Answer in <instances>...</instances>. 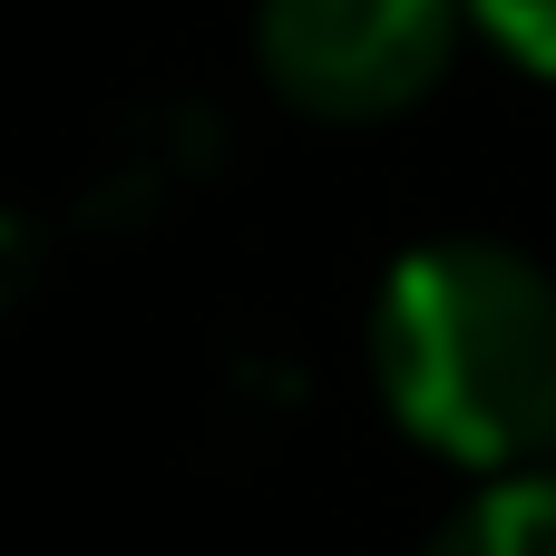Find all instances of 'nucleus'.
<instances>
[{"mask_svg":"<svg viewBox=\"0 0 556 556\" xmlns=\"http://www.w3.org/2000/svg\"><path fill=\"white\" fill-rule=\"evenodd\" d=\"M459 20V0H254V59L283 108L323 127H371L450 78Z\"/></svg>","mask_w":556,"mask_h":556,"instance_id":"nucleus-2","label":"nucleus"},{"mask_svg":"<svg viewBox=\"0 0 556 556\" xmlns=\"http://www.w3.org/2000/svg\"><path fill=\"white\" fill-rule=\"evenodd\" d=\"M381 410L450 469L508 479L556 459V283L498 235L410 244L371 303Z\"/></svg>","mask_w":556,"mask_h":556,"instance_id":"nucleus-1","label":"nucleus"},{"mask_svg":"<svg viewBox=\"0 0 556 556\" xmlns=\"http://www.w3.org/2000/svg\"><path fill=\"white\" fill-rule=\"evenodd\" d=\"M518 68H538V78H556V0H459Z\"/></svg>","mask_w":556,"mask_h":556,"instance_id":"nucleus-4","label":"nucleus"},{"mask_svg":"<svg viewBox=\"0 0 556 556\" xmlns=\"http://www.w3.org/2000/svg\"><path fill=\"white\" fill-rule=\"evenodd\" d=\"M420 556H556V459L538 469H508V479H479Z\"/></svg>","mask_w":556,"mask_h":556,"instance_id":"nucleus-3","label":"nucleus"}]
</instances>
